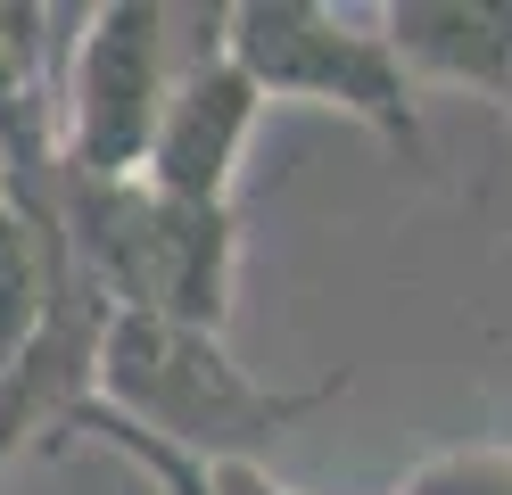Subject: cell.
Wrapping results in <instances>:
<instances>
[{
  "instance_id": "cell-3",
  "label": "cell",
  "mask_w": 512,
  "mask_h": 495,
  "mask_svg": "<svg viewBox=\"0 0 512 495\" xmlns=\"http://www.w3.org/2000/svg\"><path fill=\"white\" fill-rule=\"evenodd\" d=\"M223 9H166V0H100L75 25L67 75H58V165L75 182H141L166 91L182 58L223 33Z\"/></svg>"
},
{
  "instance_id": "cell-8",
  "label": "cell",
  "mask_w": 512,
  "mask_h": 495,
  "mask_svg": "<svg viewBox=\"0 0 512 495\" xmlns=\"http://www.w3.org/2000/svg\"><path fill=\"white\" fill-rule=\"evenodd\" d=\"M389 495H512V446H446L413 462Z\"/></svg>"
},
{
  "instance_id": "cell-5",
  "label": "cell",
  "mask_w": 512,
  "mask_h": 495,
  "mask_svg": "<svg viewBox=\"0 0 512 495\" xmlns=\"http://www.w3.org/2000/svg\"><path fill=\"white\" fill-rule=\"evenodd\" d=\"M256 116H265V99H256V83L232 66V50L215 33V42H199L182 58V75L166 91V116H157V141L141 157V182L157 198H182V207H232Z\"/></svg>"
},
{
  "instance_id": "cell-7",
  "label": "cell",
  "mask_w": 512,
  "mask_h": 495,
  "mask_svg": "<svg viewBox=\"0 0 512 495\" xmlns=\"http://www.w3.org/2000/svg\"><path fill=\"white\" fill-rule=\"evenodd\" d=\"M83 9H34L0 0V157L9 182H34L58 165V75H67Z\"/></svg>"
},
{
  "instance_id": "cell-1",
  "label": "cell",
  "mask_w": 512,
  "mask_h": 495,
  "mask_svg": "<svg viewBox=\"0 0 512 495\" xmlns=\"http://www.w3.org/2000/svg\"><path fill=\"white\" fill-rule=\"evenodd\" d=\"M347 396V372H323L314 388H265L240 372L232 347L215 330H182V322H149V314H108L100 347H91V396L108 421L157 438L166 454L190 462H265L281 429L314 421L323 405Z\"/></svg>"
},
{
  "instance_id": "cell-11",
  "label": "cell",
  "mask_w": 512,
  "mask_h": 495,
  "mask_svg": "<svg viewBox=\"0 0 512 495\" xmlns=\"http://www.w3.org/2000/svg\"><path fill=\"white\" fill-rule=\"evenodd\" d=\"M0 198H9V157H0Z\"/></svg>"
},
{
  "instance_id": "cell-2",
  "label": "cell",
  "mask_w": 512,
  "mask_h": 495,
  "mask_svg": "<svg viewBox=\"0 0 512 495\" xmlns=\"http://www.w3.org/2000/svg\"><path fill=\"white\" fill-rule=\"evenodd\" d=\"M58 215H67V248L108 314H149V322H182V330L223 339L232 281H240L232 207H182V198H157L149 182H75L67 174Z\"/></svg>"
},
{
  "instance_id": "cell-10",
  "label": "cell",
  "mask_w": 512,
  "mask_h": 495,
  "mask_svg": "<svg viewBox=\"0 0 512 495\" xmlns=\"http://www.w3.org/2000/svg\"><path fill=\"white\" fill-rule=\"evenodd\" d=\"M207 479H215V495H298V487H281L265 462H215Z\"/></svg>"
},
{
  "instance_id": "cell-4",
  "label": "cell",
  "mask_w": 512,
  "mask_h": 495,
  "mask_svg": "<svg viewBox=\"0 0 512 495\" xmlns=\"http://www.w3.org/2000/svg\"><path fill=\"white\" fill-rule=\"evenodd\" d=\"M223 50L256 83V99L339 108L372 141H389L405 165H422V99H413L380 17L323 9V0H232L223 9Z\"/></svg>"
},
{
  "instance_id": "cell-9",
  "label": "cell",
  "mask_w": 512,
  "mask_h": 495,
  "mask_svg": "<svg viewBox=\"0 0 512 495\" xmlns=\"http://www.w3.org/2000/svg\"><path fill=\"white\" fill-rule=\"evenodd\" d=\"M25 429H42V405H34V396H25L17 380H0V462L25 446Z\"/></svg>"
},
{
  "instance_id": "cell-6",
  "label": "cell",
  "mask_w": 512,
  "mask_h": 495,
  "mask_svg": "<svg viewBox=\"0 0 512 495\" xmlns=\"http://www.w3.org/2000/svg\"><path fill=\"white\" fill-rule=\"evenodd\" d=\"M405 83H446L512 108V0H389L372 9Z\"/></svg>"
}]
</instances>
